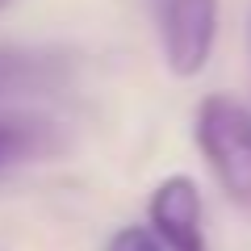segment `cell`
Segmentation results:
<instances>
[{
    "label": "cell",
    "instance_id": "6da1fadb",
    "mask_svg": "<svg viewBox=\"0 0 251 251\" xmlns=\"http://www.w3.org/2000/svg\"><path fill=\"white\" fill-rule=\"evenodd\" d=\"M193 138L226 197L251 205V109L234 97H205L193 117Z\"/></svg>",
    "mask_w": 251,
    "mask_h": 251
},
{
    "label": "cell",
    "instance_id": "7a4b0ae2",
    "mask_svg": "<svg viewBox=\"0 0 251 251\" xmlns=\"http://www.w3.org/2000/svg\"><path fill=\"white\" fill-rule=\"evenodd\" d=\"M147 9L168 72L180 80L201 75L218 42V0H147Z\"/></svg>",
    "mask_w": 251,
    "mask_h": 251
},
{
    "label": "cell",
    "instance_id": "3957f363",
    "mask_svg": "<svg viewBox=\"0 0 251 251\" xmlns=\"http://www.w3.org/2000/svg\"><path fill=\"white\" fill-rule=\"evenodd\" d=\"M147 226L159 234L168 251H209L205 243V205H201V188L193 176L159 180L147 201Z\"/></svg>",
    "mask_w": 251,
    "mask_h": 251
},
{
    "label": "cell",
    "instance_id": "277c9868",
    "mask_svg": "<svg viewBox=\"0 0 251 251\" xmlns=\"http://www.w3.org/2000/svg\"><path fill=\"white\" fill-rule=\"evenodd\" d=\"M72 75V63L54 50H0V100L50 92Z\"/></svg>",
    "mask_w": 251,
    "mask_h": 251
},
{
    "label": "cell",
    "instance_id": "5b68a950",
    "mask_svg": "<svg viewBox=\"0 0 251 251\" xmlns=\"http://www.w3.org/2000/svg\"><path fill=\"white\" fill-rule=\"evenodd\" d=\"M63 147L59 130L38 117H0V172L13 163L38 159V155H54Z\"/></svg>",
    "mask_w": 251,
    "mask_h": 251
},
{
    "label": "cell",
    "instance_id": "8992f818",
    "mask_svg": "<svg viewBox=\"0 0 251 251\" xmlns=\"http://www.w3.org/2000/svg\"><path fill=\"white\" fill-rule=\"evenodd\" d=\"M109 251H168L151 226H122L109 239Z\"/></svg>",
    "mask_w": 251,
    "mask_h": 251
},
{
    "label": "cell",
    "instance_id": "52a82bcc",
    "mask_svg": "<svg viewBox=\"0 0 251 251\" xmlns=\"http://www.w3.org/2000/svg\"><path fill=\"white\" fill-rule=\"evenodd\" d=\"M13 4H17V0H0V13H4V9H13Z\"/></svg>",
    "mask_w": 251,
    "mask_h": 251
},
{
    "label": "cell",
    "instance_id": "ba28073f",
    "mask_svg": "<svg viewBox=\"0 0 251 251\" xmlns=\"http://www.w3.org/2000/svg\"><path fill=\"white\" fill-rule=\"evenodd\" d=\"M247 42H251V21H247Z\"/></svg>",
    "mask_w": 251,
    "mask_h": 251
}]
</instances>
